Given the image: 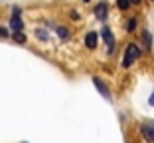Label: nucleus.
<instances>
[{
    "label": "nucleus",
    "mask_w": 154,
    "mask_h": 143,
    "mask_svg": "<svg viewBox=\"0 0 154 143\" xmlns=\"http://www.w3.org/2000/svg\"><path fill=\"white\" fill-rule=\"evenodd\" d=\"M93 82H95V86H97V89H99V92H101V93H103V96H105V97H107V99H109V97H111V96H109V89L105 88V83H103V82H101V80H99V78H95V80H93Z\"/></svg>",
    "instance_id": "obj_6"
},
{
    "label": "nucleus",
    "mask_w": 154,
    "mask_h": 143,
    "mask_svg": "<svg viewBox=\"0 0 154 143\" xmlns=\"http://www.w3.org/2000/svg\"><path fill=\"white\" fill-rule=\"evenodd\" d=\"M140 56V52H138V48L134 46V44H131V46H127V52H125V58H122V66L125 68H128V66L134 64V60Z\"/></svg>",
    "instance_id": "obj_1"
},
{
    "label": "nucleus",
    "mask_w": 154,
    "mask_h": 143,
    "mask_svg": "<svg viewBox=\"0 0 154 143\" xmlns=\"http://www.w3.org/2000/svg\"><path fill=\"white\" fill-rule=\"evenodd\" d=\"M85 44H87V48H95L97 46V32H89L87 34Z\"/></svg>",
    "instance_id": "obj_5"
},
{
    "label": "nucleus",
    "mask_w": 154,
    "mask_h": 143,
    "mask_svg": "<svg viewBox=\"0 0 154 143\" xmlns=\"http://www.w3.org/2000/svg\"><path fill=\"white\" fill-rule=\"evenodd\" d=\"M10 26H12V30H16V32H20V30H22V20H20L18 8L14 10V16H12V20H10Z\"/></svg>",
    "instance_id": "obj_3"
},
{
    "label": "nucleus",
    "mask_w": 154,
    "mask_h": 143,
    "mask_svg": "<svg viewBox=\"0 0 154 143\" xmlns=\"http://www.w3.org/2000/svg\"><path fill=\"white\" fill-rule=\"evenodd\" d=\"M148 102H150V106H154V93H152V97H150Z\"/></svg>",
    "instance_id": "obj_12"
},
{
    "label": "nucleus",
    "mask_w": 154,
    "mask_h": 143,
    "mask_svg": "<svg viewBox=\"0 0 154 143\" xmlns=\"http://www.w3.org/2000/svg\"><path fill=\"white\" fill-rule=\"evenodd\" d=\"M140 131H142V135L146 137V141L154 143V123H144L140 127Z\"/></svg>",
    "instance_id": "obj_2"
},
{
    "label": "nucleus",
    "mask_w": 154,
    "mask_h": 143,
    "mask_svg": "<svg viewBox=\"0 0 154 143\" xmlns=\"http://www.w3.org/2000/svg\"><path fill=\"white\" fill-rule=\"evenodd\" d=\"M134 26H136V22H134V20H131V22H128V30H134Z\"/></svg>",
    "instance_id": "obj_11"
},
{
    "label": "nucleus",
    "mask_w": 154,
    "mask_h": 143,
    "mask_svg": "<svg viewBox=\"0 0 154 143\" xmlns=\"http://www.w3.org/2000/svg\"><path fill=\"white\" fill-rule=\"evenodd\" d=\"M95 14L99 16V18H105V14H107V4H99L95 10Z\"/></svg>",
    "instance_id": "obj_7"
},
{
    "label": "nucleus",
    "mask_w": 154,
    "mask_h": 143,
    "mask_svg": "<svg viewBox=\"0 0 154 143\" xmlns=\"http://www.w3.org/2000/svg\"><path fill=\"white\" fill-rule=\"evenodd\" d=\"M131 2H132V4H138V2H140V0H131Z\"/></svg>",
    "instance_id": "obj_13"
},
{
    "label": "nucleus",
    "mask_w": 154,
    "mask_h": 143,
    "mask_svg": "<svg viewBox=\"0 0 154 143\" xmlns=\"http://www.w3.org/2000/svg\"><path fill=\"white\" fill-rule=\"evenodd\" d=\"M101 34H103V40L107 42V46H109V50L113 52V46H115V38H113V34H111V30H109V28H105V30H103Z\"/></svg>",
    "instance_id": "obj_4"
},
{
    "label": "nucleus",
    "mask_w": 154,
    "mask_h": 143,
    "mask_svg": "<svg viewBox=\"0 0 154 143\" xmlns=\"http://www.w3.org/2000/svg\"><path fill=\"white\" fill-rule=\"evenodd\" d=\"M117 4H119V8H121V10H127L128 4H131V0H119Z\"/></svg>",
    "instance_id": "obj_8"
},
{
    "label": "nucleus",
    "mask_w": 154,
    "mask_h": 143,
    "mask_svg": "<svg viewBox=\"0 0 154 143\" xmlns=\"http://www.w3.org/2000/svg\"><path fill=\"white\" fill-rule=\"evenodd\" d=\"M59 36H61V38H65V36H67V32H65V28H59Z\"/></svg>",
    "instance_id": "obj_10"
},
{
    "label": "nucleus",
    "mask_w": 154,
    "mask_h": 143,
    "mask_svg": "<svg viewBox=\"0 0 154 143\" xmlns=\"http://www.w3.org/2000/svg\"><path fill=\"white\" fill-rule=\"evenodd\" d=\"M14 40H16V42H24V40H26V36H24L22 32H16V36H14Z\"/></svg>",
    "instance_id": "obj_9"
},
{
    "label": "nucleus",
    "mask_w": 154,
    "mask_h": 143,
    "mask_svg": "<svg viewBox=\"0 0 154 143\" xmlns=\"http://www.w3.org/2000/svg\"><path fill=\"white\" fill-rule=\"evenodd\" d=\"M85 2H89V0H85Z\"/></svg>",
    "instance_id": "obj_14"
}]
</instances>
